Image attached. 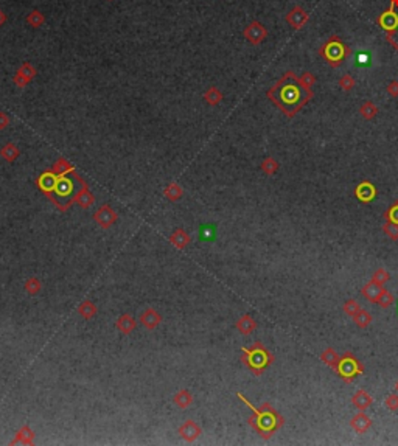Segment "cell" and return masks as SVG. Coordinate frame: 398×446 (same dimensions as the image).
Returning <instances> with one entry per match:
<instances>
[{
	"label": "cell",
	"instance_id": "obj_1",
	"mask_svg": "<svg viewBox=\"0 0 398 446\" xmlns=\"http://www.w3.org/2000/svg\"><path fill=\"white\" fill-rule=\"evenodd\" d=\"M269 98L278 109H280L288 119H293L297 112L313 98V90H307L294 72H286L274 86L267 90Z\"/></svg>",
	"mask_w": 398,
	"mask_h": 446
},
{
	"label": "cell",
	"instance_id": "obj_39",
	"mask_svg": "<svg viewBox=\"0 0 398 446\" xmlns=\"http://www.w3.org/2000/svg\"><path fill=\"white\" fill-rule=\"evenodd\" d=\"M359 310H361L359 303L356 300H353V299H349L346 303H344V313H346L349 317H353Z\"/></svg>",
	"mask_w": 398,
	"mask_h": 446
},
{
	"label": "cell",
	"instance_id": "obj_41",
	"mask_svg": "<svg viewBox=\"0 0 398 446\" xmlns=\"http://www.w3.org/2000/svg\"><path fill=\"white\" fill-rule=\"evenodd\" d=\"M384 406L389 409V410H392V412H395V410H398V395L397 394H392V395H389L386 398V401H384Z\"/></svg>",
	"mask_w": 398,
	"mask_h": 446
},
{
	"label": "cell",
	"instance_id": "obj_46",
	"mask_svg": "<svg viewBox=\"0 0 398 446\" xmlns=\"http://www.w3.org/2000/svg\"><path fill=\"white\" fill-rule=\"evenodd\" d=\"M6 19H8V17H6V14L2 11V9H0V27H2V25L6 22Z\"/></svg>",
	"mask_w": 398,
	"mask_h": 446
},
{
	"label": "cell",
	"instance_id": "obj_47",
	"mask_svg": "<svg viewBox=\"0 0 398 446\" xmlns=\"http://www.w3.org/2000/svg\"><path fill=\"white\" fill-rule=\"evenodd\" d=\"M391 6L392 8H398V0H391Z\"/></svg>",
	"mask_w": 398,
	"mask_h": 446
},
{
	"label": "cell",
	"instance_id": "obj_28",
	"mask_svg": "<svg viewBox=\"0 0 398 446\" xmlns=\"http://www.w3.org/2000/svg\"><path fill=\"white\" fill-rule=\"evenodd\" d=\"M394 302H395L394 294H392L391 291L384 289V288L381 289L380 295L376 297V300H375V303H378L381 308H391V306L394 305Z\"/></svg>",
	"mask_w": 398,
	"mask_h": 446
},
{
	"label": "cell",
	"instance_id": "obj_17",
	"mask_svg": "<svg viewBox=\"0 0 398 446\" xmlns=\"http://www.w3.org/2000/svg\"><path fill=\"white\" fill-rule=\"evenodd\" d=\"M117 328L118 330H120L123 334H129V333H133L135 328H137V321L134 317H131L129 314H123V316H120L118 317V321H117Z\"/></svg>",
	"mask_w": 398,
	"mask_h": 446
},
{
	"label": "cell",
	"instance_id": "obj_6",
	"mask_svg": "<svg viewBox=\"0 0 398 446\" xmlns=\"http://www.w3.org/2000/svg\"><path fill=\"white\" fill-rule=\"evenodd\" d=\"M243 35L246 38V41L252 45H260L262 42L267 38V30L266 27L258 22V20H254L249 25H247L243 31Z\"/></svg>",
	"mask_w": 398,
	"mask_h": 446
},
{
	"label": "cell",
	"instance_id": "obj_34",
	"mask_svg": "<svg viewBox=\"0 0 398 446\" xmlns=\"http://www.w3.org/2000/svg\"><path fill=\"white\" fill-rule=\"evenodd\" d=\"M339 87L344 90V92H350L353 90V87L356 86V81H354V78L352 75H349V73H346V75H342L338 81Z\"/></svg>",
	"mask_w": 398,
	"mask_h": 446
},
{
	"label": "cell",
	"instance_id": "obj_25",
	"mask_svg": "<svg viewBox=\"0 0 398 446\" xmlns=\"http://www.w3.org/2000/svg\"><path fill=\"white\" fill-rule=\"evenodd\" d=\"M182 193H184V190H182V187L179 184H176V182L167 185L165 190H164V196L167 199H170V201H173V203H175V201H177V199H180Z\"/></svg>",
	"mask_w": 398,
	"mask_h": 446
},
{
	"label": "cell",
	"instance_id": "obj_44",
	"mask_svg": "<svg viewBox=\"0 0 398 446\" xmlns=\"http://www.w3.org/2000/svg\"><path fill=\"white\" fill-rule=\"evenodd\" d=\"M386 90H387V93H389L392 98H398V81L397 80L391 81L389 84H387Z\"/></svg>",
	"mask_w": 398,
	"mask_h": 446
},
{
	"label": "cell",
	"instance_id": "obj_43",
	"mask_svg": "<svg viewBox=\"0 0 398 446\" xmlns=\"http://www.w3.org/2000/svg\"><path fill=\"white\" fill-rule=\"evenodd\" d=\"M13 82H14V86H16V87L24 89V87H27V86H28L30 80H28V78H25L24 75H20V73H17V72H16V75H14V78H13Z\"/></svg>",
	"mask_w": 398,
	"mask_h": 446
},
{
	"label": "cell",
	"instance_id": "obj_38",
	"mask_svg": "<svg viewBox=\"0 0 398 446\" xmlns=\"http://www.w3.org/2000/svg\"><path fill=\"white\" fill-rule=\"evenodd\" d=\"M299 81H300V84H302V86L307 90H311V87H313L314 84H316V77L311 72H305V73H302V75H300Z\"/></svg>",
	"mask_w": 398,
	"mask_h": 446
},
{
	"label": "cell",
	"instance_id": "obj_40",
	"mask_svg": "<svg viewBox=\"0 0 398 446\" xmlns=\"http://www.w3.org/2000/svg\"><path fill=\"white\" fill-rule=\"evenodd\" d=\"M384 219L398 224V201H395V203L387 208V211L384 213Z\"/></svg>",
	"mask_w": 398,
	"mask_h": 446
},
{
	"label": "cell",
	"instance_id": "obj_45",
	"mask_svg": "<svg viewBox=\"0 0 398 446\" xmlns=\"http://www.w3.org/2000/svg\"><path fill=\"white\" fill-rule=\"evenodd\" d=\"M8 124H9V117L5 112H0V131L5 129Z\"/></svg>",
	"mask_w": 398,
	"mask_h": 446
},
{
	"label": "cell",
	"instance_id": "obj_13",
	"mask_svg": "<svg viewBox=\"0 0 398 446\" xmlns=\"http://www.w3.org/2000/svg\"><path fill=\"white\" fill-rule=\"evenodd\" d=\"M350 426H352V429L354 432L365 434V432L370 429V426H372V420L367 415H365L364 410H359L356 415H353V418L350 420Z\"/></svg>",
	"mask_w": 398,
	"mask_h": 446
},
{
	"label": "cell",
	"instance_id": "obj_10",
	"mask_svg": "<svg viewBox=\"0 0 398 446\" xmlns=\"http://www.w3.org/2000/svg\"><path fill=\"white\" fill-rule=\"evenodd\" d=\"M177 432H179V435H180V437L184 439L185 442L191 443V442H195V440L199 439V435L202 434V429L198 426V423H195L193 420H187V421L179 428Z\"/></svg>",
	"mask_w": 398,
	"mask_h": 446
},
{
	"label": "cell",
	"instance_id": "obj_8",
	"mask_svg": "<svg viewBox=\"0 0 398 446\" xmlns=\"http://www.w3.org/2000/svg\"><path fill=\"white\" fill-rule=\"evenodd\" d=\"M376 195H378L376 187L372 182H369V180H364V182H361L359 185H356V188H354V196H356V199L362 204H369L372 201H375Z\"/></svg>",
	"mask_w": 398,
	"mask_h": 446
},
{
	"label": "cell",
	"instance_id": "obj_14",
	"mask_svg": "<svg viewBox=\"0 0 398 446\" xmlns=\"http://www.w3.org/2000/svg\"><path fill=\"white\" fill-rule=\"evenodd\" d=\"M352 403H353V406L356 407V409L365 410V409H369V407L372 406L373 398H372V395H369L364 389H359V390H356V392H354V394H353Z\"/></svg>",
	"mask_w": 398,
	"mask_h": 446
},
{
	"label": "cell",
	"instance_id": "obj_9",
	"mask_svg": "<svg viewBox=\"0 0 398 446\" xmlns=\"http://www.w3.org/2000/svg\"><path fill=\"white\" fill-rule=\"evenodd\" d=\"M310 20V14L305 11L302 6H294L291 11L286 14V22L291 25L294 30L304 28Z\"/></svg>",
	"mask_w": 398,
	"mask_h": 446
},
{
	"label": "cell",
	"instance_id": "obj_20",
	"mask_svg": "<svg viewBox=\"0 0 398 446\" xmlns=\"http://www.w3.org/2000/svg\"><path fill=\"white\" fill-rule=\"evenodd\" d=\"M19 154H20V151H19V148L14 145V143H6V145H3L2 146V150H0V156H2V159L3 161H6V162H14L16 159L19 157Z\"/></svg>",
	"mask_w": 398,
	"mask_h": 446
},
{
	"label": "cell",
	"instance_id": "obj_26",
	"mask_svg": "<svg viewBox=\"0 0 398 446\" xmlns=\"http://www.w3.org/2000/svg\"><path fill=\"white\" fill-rule=\"evenodd\" d=\"M339 358H341V356H339L333 348H327L325 352L320 355V359L324 361V364H327V365L331 367L333 370L336 368V365H338V363H339Z\"/></svg>",
	"mask_w": 398,
	"mask_h": 446
},
{
	"label": "cell",
	"instance_id": "obj_37",
	"mask_svg": "<svg viewBox=\"0 0 398 446\" xmlns=\"http://www.w3.org/2000/svg\"><path fill=\"white\" fill-rule=\"evenodd\" d=\"M383 232L386 233V237H389L391 240H398V224L391 221H386L383 224Z\"/></svg>",
	"mask_w": 398,
	"mask_h": 446
},
{
	"label": "cell",
	"instance_id": "obj_15",
	"mask_svg": "<svg viewBox=\"0 0 398 446\" xmlns=\"http://www.w3.org/2000/svg\"><path fill=\"white\" fill-rule=\"evenodd\" d=\"M255 328H257V322L249 314H244L243 317L238 319V322H236V330H238L241 334H251L255 331Z\"/></svg>",
	"mask_w": 398,
	"mask_h": 446
},
{
	"label": "cell",
	"instance_id": "obj_12",
	"mask_svg": "<svg viewBox=\"0 0 398 446\" xmlns=\"http://www.w3.org/2000/svg\"><path fill=\"white\" fill-rule=\"evenodd\" d=\"M140 324L146 328V330H154L160 324H162V316H160L153 308H148L140 314Z\"/></svg>",
	"mask_w": 398,
	"mask_h": 446
},
{
	"label": "cell",
	"instance_id": "obj_27",
	"mask_svg": "<svg viewBox=\"0 0 398 446\" xmlns=\"http://www.w3.org/2000/svg\"><path fill=\"white\" fill-rule=\"evenodd\" d=\"M45 22V16L42 14L41 11H38V9H33L31 13H28L27 16V25L33 27V28H39L42 27Z\"/></svg>",
	"mask_w": 398,
	"mask_h": 446
},
{
	"label": "cell",
	"instance_id": "obj_7",
	"mask_svg": "<svg viewBox=\"0 0 398 446\" xmlns=\"http://www.w3.org/2000/svg\"><path fill=\"white\" fill-rule=\"evenodd\" d=\"M93 219L98 222L101 229H109V227H112V224H115L117 213H115L114 208L111 205L104 204V205H101L98 210L95 211Z\"/></svg>",
	"mask_w": 398,
	"mask_h": 446
},
{
	"label": "cell",
	"instance_id": "obj_48",
	"mask_svg": "<svg viewBox=\"0 0 398 446\" xmlns=\"http://www.w3.org/2000/svg\"><path fill=\"white\" fill-rule=\"evenodd\" d=\"M397 390H398V384H397Z\"/></svg>",
	"mask_w": 398,
	"mask_h": 446
},
{
	"label": "cell",
	"instance_id": "obj_19",
	"mask_svg": "<svg viewBox=\"0 0 398 446\" xmlns=\"http://www.w3.org/2000/svg\"><path fill=\"white\" fill-rule=\"evenodd\" d=\"M170 241L175 244L177 249H185L190 243V235L184 230V229H176L173 233H171Z\"/></svg>",
	"mask_w": 398,
	"mask_h": 446
},
{
	"label": "cell",
	"instance_id": "obj_24",
	"mask_svg": "<svg viewBox=\"0 0 398 446\" xmlns=\"http://www.w3.org/2000/svg\"><path fill=\"white\" fill-rule=\"evenodd\" d=\"M352 319H353V322L356 324V326H358V328H362V330H364V328H367V326L372 324V316H370V313H369V311H365V310H362V308H361V310H359L356 314H354Z\"/></svg>",
	"mask_w": 398,
	"mask_h": 446
},
{
	"label": "cell",
	"instance_id": "obj_42",
	"mask_svg": "<svg viewBox=\"0 0 398 446\" xmlns=\"http://www.w3.org/2000/svg\"><path fill=\"white\" fill-rule=\"evenodd\" d=\"M215 237V227L212 224H206L201 227V240H213Z\"/></svg>",
	"mask_w": 398,
	"mask_h": 446
},
{
	"label": "cell",
	"instance_id": "obj_35",
	"mask_svg": "<svg viewBox=\"0 0 398 446\" xmlns=\"http://www.w3.org/2000/svg\"><path fill=\"white\" fill-rule=\"evenodd\" d=\"M389 279H391V274L387 272L384 268H378L375 272H373V275H372V282H375V283H378V284H384L386 282H389Z\"/></svg>",
	"mask_w": 398,
	"mask_h": 446
},
{
	"label": "cell",
	"instance_id": "obj_22",
	"mask_svg": "<svg viewBox=\"0 0 398 446\" xmlns=\"http://www.w3.org/2000/svg\"><path fill=\"white\" fill-rule=\"evenodd\" d=\"M204 100H206V103L210 106H217L222 101V92L218 87L212 86L206 90V93H204Z\"/></svg>",
	"mask_w": 398,
	"mask_h": 446
},
{
	"label": "cell",
	"instance_id": "obj_18",
	"mask_svg": "<svg viewBox=\"0 0 398 446\" xmlns=\"http://www.w3.org/2000/svg\"><path fill=\"white\" fill-rule=\"evenodd\" d=\"M73 199L77 201V204L80 207H83V208H89L93 204V201H95L93 195L89 191V188H88V185H86V184H83L81 190L78 191V195L75 196Z\"/></svg>",
	"mask_w": 398,
	"mask_h": 446
},
{
	"label": "cell",
	"instance_id": "obj_30",
	"mask_svg": "<svg viewBox=\"0 0 398 446\" xmlns=\"http://www.w3.org/2000/svg\"><path fill=\"white\" fill-rule=\"evenodd\" d=\"M69 171H75V168L66 161V159H58L55 162V166H53V173L56 176H64V174H69Z\"/></svg>",
	"mask_w": 398,
	"mask_h": 446
},
{
	"label": "cell",
	"instance_id": "obj_32",
	"mask_svg": "<svg viewBox=\"0 0 398 446\" xmlns=\"http://www.w3.org/2000/svg\"><path fill=\"white\" fill-rule=\"evenodd\" d=\"M33 439H35V432L31 431L28 426H24L22 429H20V431L17 432V437H16V440H14L13 443L20 442V443L30 445V443H33Z\"/></svg>",
	"mask_w": 398,
	"mask_h": 446
},
{
	"label": "cell",
	"instance_id": "obj_5",
	"mask_svg": "<svg viewBox=\"0 0 398 446\" xmlns=\"http://www.w3.org/2000/svg\"><path fill=\"white\" fill-rule=\"evenodd\" d=\"M319 53H320L322 58H325L328 61V64H330L331 67H339L341 64H342V61L346 59L349 50H347L346 45L342 44L339 38L333 36V38H330L325 42L324 45L320 47Z\"/></svg>",
	"mask_w": 398,
	"mask_h": 446
},
{
	"label": "cell",
	"instance_id": "obj_11",
	"mask_svg": "<svg viewBox=\"0 0 398 446\" xmlns=\"http://www.w3.org/2000/svg\"><path fill=\"white\" fill-rule=\"evenodd\" d=\"M378 25L386 30L387 33H394V31L398 28V14L395 13V8H389L387 11H384L380 17H378Z\"/></svg>",
	"mask_w": 398,
	"mask_h": 446
},
{
	"label": "cell",
	"instance_id": "obj_23",
	"mask_svg": "<svg viewBox=\"0 0 398 446\" xmlns=\"http://www.w3.org/2000/svg\"><path fill=\"white\" fill-rule=\"evenodd\" d=\"M359 114L364 120H373L378 115V108H376V104H373V101H365L361 104Z\"/></svg>",
	"mask_w": 398,
	"mask_h": 446
},
{
	"label": "cell",
	"instance_id": "obj_33",
	"mask_svg": "<svg viewBox=\"0 0 398 446\" xmlns=\"http://www.w3.org/2000/svg\"><path fill=\"white\" fill-rule=\"evenodd\" d=\"M41 289H42V283H41L39 279H36V277H30V279L25 282V291H27L30 295H36V294H39Z\"/></svg>",
	"mask_w": 398,
	"mask_h": 446
},
{
	"label": "cell",
	"instance_id": "obj_16",
	"mask_svg": "<svg viewBox=\"0 0 398 446\" xmlns=\"http://www.w3.org/2000/svg\"><path fill=\"white\" fill-rule=\"evenodd\" d=\"M381 289H383V286H381V284H378V283H375V282L370 280L367 284H364V286H362L361 294L364 295V299H367V302L375 303L376 297L380 295Z\"/></svg>",
	"mask_w": 398,
	"mask_h": 446
},
{
	"label": "cell",
	"instance_id": "obj_2",
	"mask_svg": "<svg viewBox=\"0 0 398 446\" xmlns=\"http://www.w3.org/2000/svg\"><path fill=\"white\" fill-rule=\"evenodd\" d=\"M238 398L244 403V405L249 407V409H252V412H254V415L247 420V423L251 424V426L262 435L263 439H271V435L277 431V429H280L282 426H283V423H285V420H283V417L280 415V413H278L271 405H267V403H265V405L260 407V409H257V407H254L249 401L246 400V397L244 395H241V394H238Z\"/></svg>",
	"mask_w": 398,
	"mask_h": 446
},
{
	"label": "cell",
	"instance_id": "obj_31",
	"mask_svg": "<svg viewBox=\"0 0 398 446\" xmlns=\"http://www.w3.org/2000/svg\"><path fill=\"white\" fill-rule=\"evenodd\" d=\"M78 313L81 317L84 319H92L96 314V306L90 302V300H84L80 306H78Z\"/></svg>",
	"mask_w": 398,
	"mask_h": 446
},
{
	"label": "cell",
	"instance_id": "obj_49",
	"mask_svg": "<svg viewBox=\"0 0 398 446\" xmlns=\"http://www.w3.org/2000/svg\"><path fill=\"white\" fill-rule=\"evenodd\" d=\"M397 310H398V308H397Z\"/></svg>",
	"mask_w": 398,
	"mask_h": 446
},
{
	"label": "cell",
	"instance_id": "obj_4",
	"mask_svg": "<svg viewBox=\"0 0 398 446\" xmlns=\"http://www.w3.org/2000/svg\"><path fill=\"white\" fill-rule=\"evenodd\" d=\"M335 371L344 382H352L356 376L364 373V365L361 364V361L356 356L349 352V353H344L339 358V363H338Z\"/></svg>",
	"mask_w": 398,
	"mask_h": 446
},
{
	"label": "cell",
	"instance_id": "obj_3",
	"mask_svg": "<svg viewBox=\"0 0 398 446\" xmlns=\"http://www.w3.org/2000/svg\"><path fill=\"white\" fill-rule=\"evenodd\" d=\"M241 361L255 375H260L266 367H269L274 363V356L267 352V348L262 342H255L249 348L243 347Z\"/></svg>",
	"mask_w": 398,
	"mask_h": 446
},
{
	"label": "cell",
	"instance_id": "obj_36",
	"mask_svg": "<svg viewBox=\"0 0 398 446\" xmlns=\"http://www.w3.org/2000/svg\"><path fill=\"white\" fill-rule=\"evenodd\" d=\"M17 73H20V75H24L25 78H28V80L31 81V80H33V78L38 75V70H36L33 66H31L30 62H24L22 66H20V67L17 69Z\"/></svg>",
	"mask_w": 398,
	"mask_h": 446
},
{
	"label": "cell",
	"instance_id": "obj_21",
	"mask_svg": "<svg viewBox=\"0 0 398 446\" xmlns=\"http://www.w3.org/2000/svg\"><path fill=\"white\" fill-rule=\"evenodd\" d=\"M173 401H175V405H176L177 407H180V409H187V407L191 405V403H193V395L190 394L188 390L182 389V390L177 392V394H175Z\"/></svg>",
	"mask_w": 398,
	"mask_h": 446
},
{
	"label": "cell",
	"instance_id": "obj_29",
	"mask_svg": "<svg viewBox=\"0 0 398 446\" xmlns=\"http://www.w3.org/2000/svg\"><path fill=\"white\" fill-rule=\"evenodd\" d=\"M278 162L275 161L274 157H266L265 161L262 162V171L266 174V176H272L278 171Z\"/></svg>",
	"mask_w": 398,
	"mask_h": 446
}]
</instances>
